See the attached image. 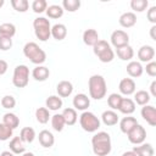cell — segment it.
<instances>
[{
	"label": "cell",
	"instance_id": "21",
	"mask_svg": "<svg viewBox=\"0 0 156 156\" xmlns=\"http://www.w3.org/2000/svg\"><path fill=\"white\" fill-rule=\"evenodd\" d=\"M101 121H102V123L105 126L112 127V126H116L118 123L119 118H118V115L113 110H106L101 115Z\"/></svg>",
	"mask_w": 156,
	"mask_h": 156
},
{
	"label": "cell",
	"instance_id": "29",
	"mask_svg": "<svg viewBox=\"0 0 156 156\" xmlns=\"http://www.w3.org/2000/svg\"><path fill=\"white\" fill-rule=\"evenodd\" d=\"M116 54H117L119 60H122V61H130L133 58V56H134V50H133V48L130 45H126V46L116 49Z\"/></svg>",
	"mask_w": 156,
	"mask_h": 156
},
{
	"label": "cell",
	"instance_id": "43",
	"mask_svg": "<svg viewBox=\"0 0 156 156\" xmlns=\"http://www.w3.org/2000/svg\"><path fill=\"white\" fill-rule=\"evenodd\" d=\"M11 48H12V38H7V37L0 35V50L7 51Z\"/></svg>",
	"mask_w": 156,
	"mask_h": 156
},
{
	"label": "cell",
	"instance_id": "31",
	"mask_svg": "<svg viewBox=\"0 0 156 156\" xmlns=\"http://www.w3.org/2000/svg\"><path fill=\"white\" fill-rule=\"evenodd\" d=\"M20 139L23 143H27V144L33 143L34 139H35V130L32 127H24V128H22L21 132H20Z\"/></svg>",
	"mask_w": 156,
	"mask_h": 156
},
{
	"label": "cell",
	"instance_id": "9",
	"mask_svg": "<svg viewBox=\"0 0 156 156\" xmlns=\"http://www.w3.org/2000/svg\"><path fill=\"white\" fill-rule=\"evenodd\" d=\"M110 39H111V44L115 46V49L129 45V35L123 29H116L115 32H112Z\"/></svg>",
	"mask_w": 156,
	"mask_h": 156
},
{
	"label": "cell",
	"instance_id": "35",
	"mask_svg": "<svg viewBox=\"0 0 156 156\" xmlns=\"http://www.w3.org/2000/svg\"><path fill=\"white\" fill-rule=\"evenodd\" d=\"M65 119L62 117L61 113H55L54 116H51V127L56 132H62L65 128Z\"/></svg>",
	"mask_w": 156,
	"mask_h": 156
},
{
	"label": "cell",
	"instance_id": "10",
	"mask_svg": "<svg viewBox=\"0 0 156 156\" xmlns=\"http://www.w3.org/2000/svg\"><path fill=\"white\" fill-rule=\"evenodd\" d=\"M72 104H73V108L77 111H87V108L90 106V98L84 94V93H79V94H76L73 100H72Z\"/></svg>",
	"mask_w": 156,
	"mask_h": 156
},
{
	"label": "cell",
	"instance_id": "33",
	"mask_svg": "<svg viewBox=\"0 0 156 156\" xmlns=\"http://www.w3.org/2000/svg\"><path fill=\"white\" fill-rule=\"evenodd\" d=\"M35 118L40 124H46L49 122V119L51 118L50 111L46 107H38L35 110Z\"/></svg>",
	"mask_w": 156,
	"mask_h": 156
},
{
	"label": "cell",
	"instance_id": "7",
	"mask_svg": "<svg viewBox=\"0 0 156 156\" xmlns=\"http://www.w3.org/2000/svg\"><path fill=\"white\" fill-rule=\"evenodd\" d=\"M29 82V68L26 65H18L13 69L12 84L16 88H24Z\"/></svg>",
	"mask_w": 156,
	"mask_h": 156
},
{
	"label": "cell",
	"instance_id": "38",
	"mask_svg": "<svg viewBox=\"0 0 156 156\" xmlns=\"http://www.w3.org/2000/svg\"><path fill=\"white\" fill-rule=\"evenodd\" d=\"M11 6L13 7V10H16L17 12H26L29 9V2L27 0H11Z\"/></svg>",
	"mask_w": 156,
	"mask_h": 156
},
{
	"label": "cell",
	"instance_id": "22",
	"mask_svg": "<svg viewBox=\"0 0 156 156\" xmlns=\"http://www.w3.org/2000/svg\"><path fill=\"white\" fill-rule=\"evenodd\" d=\"M51 37L55 40H63L67 37V27L63 23H55L51 26Z\"/></svg>",
	"mask_w": 156,
	"mask_h": 156
},
{
	"label": "cell",
	"instance_id": "30",
	"mask_svg": "<svg viewBox=\"0 0 156 156\" xmlns=\"http://www.w3.org/2000/svg\"><path fill=\"white\" fill-rule=\"evenodd\" d=\"M151 96L149 94V91L146 90H138L134 93V102L138 104L139 106H145V105H149V101H150Z\"/></svg>",
	"mask_w": 156,
	"mask_h": 156
},
{
	"label": "cell",
	"instance_id": "4",
	"mask_svg": "<svg viewBox=\"0 0 156 156\" xmlns=\"http://www.w3.org/2000/svg\"><path fill=\"white\" fill-rule=\"evenodd\" d=\"M93 51L102 63H108L115 58V52L111 45L104 39H99V41L93 46Z\"/></svg>",
	"mask_w": 156,
	"mask_h": 156
},
{
	"label": "cell",
	"instance_id": "46",
	"mask_svg": "<svg viewBox=\"0 0 156 156\" xmlns=\"http://www.w3.org/2000/svg\"><path fill=\"white\" fill-rule=\"evenodd\" d=\"M7 68H9V65L5 60H0V76L5 74L7 72Z\"/></svg>",
	"mask_w": 156,
	"mask_h": 156
},
{
	"label": "cell",
	"instance_id": "24",
	"mask_svg": "<svg viewBox=\"0 0 156 156\" xmlns=\"http://www.w3.org/2000/svg\"><path fill=\"white\" fill-rule=\"evenodd\" d=\"M63 105L62 99L58 95H50L45 100V107L49 111H58Z\"/></svg>",
	"mask_w": 156,
	"mask_h": 156
},
{
	"label": "cell",
	"instance_id": "37",
	"mask_svg": "<svg viewBox=\"0 0 156 156\" xmlns=\"http://www.w3.org/2000/svg\"><path fill=\"white\" fill-rule=\"evenodd\" d=\"M61 6L63 11L66 10L68 12H76L80 7V0H63Z\"/></svg>",
	"mask_w": 156,
	"mask_h": 156
},
{
	"label": "cell",
	"instance_id": "28",
	"mask_svg": "<svg viewBox=\"0 0 156 156\" xmlns=\"http://www.w3.org/2000/svg\"><path fill=\"white\" fill-rule=\"evenodd\" d=\"M2 123L13 130V129H16L20 126V118L13 112H6L2 116Z\"/></svg>",
	"mask_w": 156,
	"mask_h": 156
},
{
	"label": "cell",
	"instance_id": "3",
	"mask_svg": "<svg viewBox=\"0 0 156 156\" xmlns=\"http://www.w3.org/2000/svg\"><path fill=\"white\" fill-rule=\"evenodd\" d=\"M23 55L37 66H40L46 61V52L34 41H28L24 44Z\"/></svg>",
	"mask_w": 156,
	"mask_h": 156
},
{
	"label": "cell",
	"instance_id": "25",
	"mask_svg": "<svg viewBox=\"0 0 156 156\" xmlns=\"http://www.w3.org/2000/svg\"><path fill=\"white\" fill-rule=\"evenodd\" d=\"M9 147H10V151L13 152L15 155H22L23 152H26L24 143L20 139V136H13V138L10 140Z\"/></svg>",
	"mask_w": 156,
	"mask_h": 156
},
{
	"label": "cell",
	"instance_id": "6",
	"mask_svg": "<svg viewBox=\"0 0 156 156\" xmlns=\"http://www.w3.org/2000/svg\"><path fill=\"white\" fill-rule=\"evenodd\" d=\"M79 124L83 130H85L88 133H95L100 128L101 122L98 118V116H95L93 112L83 111L82 115L79 116Z\"/></svg>",
	"mask_w": 156,
	"mask_h": 156
},
{
	"label": "cell",
	"instance_id": "48",
	"mask_svg": "<svg viewBox=\"0 0 156 156\" xmlns=\"http://www.w3.org/2000/svg\"><path fill=\"white\" fill-rule=\"evenodd\" d=\"M155 32H156V24H152V27L150 28V37H151L152 40H156V34H155Z\"/></svg>",
	"mask_w": 156,
	"mask_h": 156
},
{
	"label": "cell",
	"instance_id": "42",
	"mask_svg": "<svg viewBox=\"0 0 156 156\" xmlns=\"http://www.w3.org/2000/svg\"><path fill=\"white\" fill-rule=\"evenodd\" d=\"M1 106L6 110H11L16 106V99L12 96V95H5L1 98V101H0Z\"/></svg>",
	"mask_w": 156,
	"mask_h": 156
},
{
	"label": "cell",
	"instance_id": "2",
	"mask_svg": "<svg viewBox=\"0 0 156 156\" xmlns=\"http://www.w3.org/2000/svg\"><path fill=\"white\" fill-rule=\"evenodd\" d=\"M89 96L94 100H101L106 96L107 84L101 74H93L88 80Z\"/></svg>",
	"mask_w": 156,
	"mask_h": 156
},
{
	"label": "cell",
	"instance_id": "27",
	"mask_svg": "<svg viewBox=\"0 0 156 156\" xmlns=\"http://www.w3.org/2000/svg\"><path fill=\"white\" fill-rule=\"evenodd\" d=\"M133 151L136 154V156H154V147L149 143H143L140 145H135L133 147Z\"/></svg>",
	"mask_w": 156,
	"mask_h": 156
},
{
	"label": "cell",
	"instance_id": "47",
	"mask_svg": "<svg viewBox=\"0 0 156 156\" xmlns=\"http://www.w3.org/2000/svg\"><path fill=\"white\" fill-rule=\"evenodd\" d=\"M151 96H156V80H152L150 84V93Z\"/></svg>",
	"mask_w": 156,
	"mask_h": 156
},
{
	"label": "cell",
	"instance_id": "15",
	"mask_svg": "<svg viewBox=\"0 0 156 156\" xmlns=\"http://www.w3.org/2000/svg\"><path fill=\"white\" fill-rule=\"evenodd\" d=\"M82 39H83V43L88 46H94L98 41H99V33L96 29L94 28H89V29H85L83 32V35H82Z\"/></svg>",
	"mask_w": 156,
	"mask_h": 156
},
{
	"label": "cell",
	"instance_id": "13",
	"mask_svg": "<svg viewBox=\"0 0 156 156\" xmlns=\"http://www.w3.org/2000/svg\"><path fill=\"white\" fill-rule=\"evenodd\" d=\"M155 57V49L151 45H143L138 50V58L140 62H150L154 61Z\"/></svg>",
	"mask_w": 156,
	"mask_h": 156
},
{
	"label": "cell",
	"instance_id": "51",
	"mask_svg": "<svg viewBox=\"0 0 156 156\" xmlns=\"http://www.w3.org/2000/svg\"><path fill=\"white\" fill-rule=\"evenodd\" d=\"M22 156H34V154H33V152H30V151H26V152H23V154H22Z\"/></svg>",
	"mask_w": 156,
	"mask_h": 156
},
{
	"label": "cell",
	"instance_id": "52",
	"mask_svg": "<svg viewBox=\"0 0 156 156\" xmlns=\"http://www.w3.org/2000/svg\"><path fill=\"white\" fill-rule=\"evenodd\" d=\"M4 4H5V1H4V0H0V7H2Z\"/></svg>",
	"mask_w": 156,
	"mask_h": 156
},
{
	"label": "cell",
	"instance_id": "12",
	"mask_svg": "<svg viewBox=\"0 0 156 156\" xmlns=\"http://www.w3.org/2000/svg\"><path fill=\"white\" fill-rule=\"evenodd\" d=\"M118 89H119V93L122 95L129 96V95L135 93L136 85H135V82L133 78H123L118 84Z\"/></svg>",
	"mask_w": 156,
	"mask_h": 156
},
{
	"label": "cell",
	"instance_id": "41",
	"mask_svg": "<svg viewBox=\"0 0 156 156\" xmlns=\"http://www.w3.org/2000/svg\"><path fill=\"white\" fill-rule=\"evenodd\" d=\"M12 135H13V130L7 126H5L2 122H0V141L9 140Z\"/></svg>",
	"mask_w": 156,
	"mask_h": 156
},
{
	"label": "cell",
	"instance_id": "50",
	"mask_svg": "<svg viewBox=\"0 0 156 156\" xmlns=\"http://www.w3.org/2000/svg\"><path fill=\"white\" fill-rule=\"evenodd\" d=\"M122 156H136V154L133 151V150H129V151H126L122 154Z\"/></svg>",
	"mask_w": 156,
	"mask_h": 156
},
{
	"label": "cell",
	"instance_id": "16",
	"mask_svg": "<svg viewBox=\"0 0 156 156\" xmlns=\"http://www.w3.org/2000/svg\"><path fill=\"white\" fill-rule=\"evenodd\" d=\"M118 23L123 27V28H132L133 26H135L136 23V15L132 11L124 12L119 16L118 18Z\"/></svg>",
	"mask_w": 156,
	"mask_h": 156
},
{
	"label": "cell",
	"instance_id": "1",
	"mask_svg": "<svg viewBox=\"0 0 156 156\" xmlns=\"http://www.w3.org/2000/svg\"><path fill=\"white\" fill-rule=\"evenodd\" d=\"M91 146L96 156H107L112 150L110 134L106 132H96L91 138Z\"/></svg>",
	"mask_w": 156,
	"mask_h": 156
},
{
	"label": "cell",
	"instance_id": "36",
	"mask_svg": "<svg viewBox=\"0 0 156 156\" xmlns=\"http://www.w3.org/2000/svg\"><path fill=\"white\" fill-rule=\"evenodd\" d=\"M122 95L121 94H117V93H112L107 96V105L111 110H118L119 107V104H121V100H122Z\"/></svg>",
	"mask_w": 156,
	"mask_h": 156
},
{
	"label": "cell",
	"instance_id": "40",
	"mask_svg": "<svg viewBox=\"0 0 156 156\" xmlns=\"http://www.w3.org/2000/svg\"><path fill=\"white\" fill-rule=\"evenodd\" d=\"M30 7H32L33 12H35V13H43L48 9V2L45 0H34L32 2Z\"/></svg>",
	"mask_w": 156,
	"mask_h": 156
},
{
	"label": "cell",
	"instance_id": "8",
	"mask_svg": "<svg viewBox=\"0 0 156 156\" xmlns=\"http://www.w3.org/2000/svg\"><path fill=\"white\" fill-rule=\"evenodd\" d=\"M127 136H128L129 143H132L134 145H140L146 139V130H145V128L143 126H140L138 123L130 132L127 133Z\"/></svg>",
	"mask_w": 156,
	"mask_h": 156
},
{
	"label": "cell",
	"instance_id": "44",
	"mask_svg": "<svg viewBox=\"0 0 156 156\" xmlns=\"http://www.w3.org/2000/svg\"><path fill=\"white\" fill-rule=\"evenodd\" d=\"M146 71V74L150 77H156V62L155 61H150L146 63V67L144 68Z\"/></svg>",
	"mask_w": 156,
	"mask_h": 156
},
{
	"label": "cell",
	"instance_id": "26",
	"mask_svg": "<svg viewBox=\"0 0 156 156\" xmlns=\"http://www.w3.org/2000/svg\"><path fill=\"white\" fill-rule=\"evenodd\" d=\"M62 117L65 119V124L66 126H73L76 124L77 119H78V113L73 107H67L62 111Z\"/></svg>",
	"mask_w": 156,
	"mask_h": 156
},
{
	"label": "cell",
	"instance_id": "32",
	"mask_svg": "<svg viewBox=\"0 0 156 156\" xmlns=\"http://www.w3.org/2000/svg\"><path fill=\"white\" fill-rule=\"evenodd\" d=\"M46 16L49 18H52V20H57V18H61L63 16V9L61 5H49L48 9H46Z\"/></svg>",
	"mask_w": 156,
	"mask_h": 156
},
{
	"label": "cell",
	"instance_id": "17",
	"mask_svg": "<svg viewBox=\"0 0 156 156\" xmlns=\"http://www.w3.org/2000/svg\"><path fill=\"white\" fill-rule=\"evenodd\" d=\"M50 76V69L46 66H35L32 71V77L37 80V82H45Z\"/></svg>",
	"mask_w": 156,
	"mask_h": 156
},
{
	"label": "cell",
	"instance_id": "49",
	"mask_svg": "<svg viewBox=\"0 0 156 156\" xmlns=\"http://www.w3.org/2000/svg\"><path fill=\"white\" fill-rule=\"evenodd\" d=\"M0 156H15V154L11 152L10 150H5V151H2V152L0 154Z\"/></svg>",
	"mask_w": 156,
	"mask_h": 156
},
{
	"label": "cell",
	"instance_id": "45",
	"mask_svg": "<svg viewBox=\"0 0 156 156\" xmlns=\"http://www.w3.org/2000/svg\"><path fill=\"white\" fill-rule=\"evenodd\" d=\"M146 17H147L149 22H151L152 24H156V6H151V7L147 10Z\"/></svg>",
	"mask_w": 156,
	"mask_h": 156
},
{
	"label": "cell",
	"instance_id": "5",
	"mask_svg": "<svg viewBox=\"0 0 156 156\" xmlns=\"http://www.w3.org/2000/svg\"><path fill=\"white\" fill-rule=\"evenodd\" d=\"M34 34L40 41H46L51 37V24L46 17H37L33 21Z\"/></svg>",
	"mask_w": 156,
	"mask_h": 156
},
{
	"label": "cell",
	"instance_id": "34",
	"mask_svg": "<svg viewBox=\"0 0 156 156\" xmlns=\"http://www.w3.org/2000/svg\"><path fill=\"white\" fill-rule=\"evenodd\" d=\"M16 34V26L10 22H5L0 24V35L7 37V38H13Z\"/></svg>",
	"mask_w": 156,
	"mask_h": 156
},
{
	"label": "cell",
	"instance_id": "39",
	"mask_svg": "<svg viewBox=\"0 0 156 156\" xmlns=\"http://www.w3.org/2000/svg\"><path fill=\"white\" fill-rule=\"evenodd\" d=\"M149 1L147 0H132L130 1V9L135 12H143L147 9Z\"/></svg>",
	"mask_w": 156,
	"mask_h": 156
},
{
	"label": "cell",
	"instance_id": "23",
	"mask_svg": "<svg viewBox=\"0 0 156 156\" xmlns=\"http://www.w3.org/2000/svg\"><path fill=\"white\" fill-rule=\"evenodd\" d=\"M126 69H127V73L132 78H138L144 72V67L141 66V63L139 61H129V63L127 65Z\"/></svg>",
	"mask_w": 156,
	"mask_h": 156
},
{
	"label": "cell",
	"instance_id": "18",
	"mask_svg": "<svg viewBox=\"0 0 156 156\" xmlns=\"http://www.w3.org/2000/svg\"><path fill=\"white\" fill-rule=\"evenodd\" d=\"M56 91L60 98H68L73 93V84L69 80H61L56 85Z\"/></svg>",
	"mask_w": 156,
	"mask_h": 156
},
{
	"label": "cell",
	"instance_id": "19",
	"mask_svg": "<svg viewBox=\"0 0 156 156\" xmlns=\"http://www.w3.org/2000/svg\"><path fill=\"white\" fill-rule=\"evenodd\" d=\"M118 111L126 116H130L135 111V102L130 98H122Z\"/></svg>",
	"mask_w": 156,
	"mask_h": 156
},
{
	"label": "cell",
	"instance_id": "14",
	"mask_svg": "<svg viewBox=\"0 0 156 156\" xmlns=\"http://www.w3.org/2000/svg\"><path fill=\"white\" fill-rule=\"evenodd\" d=\"M38 140H39V144L45 147V149H50L54 144H55V136L54 134L48 130V129H43L39 132V135H38Z\"/></svg>",
	"mask_w": 156,
	"mask_h": 156
},
{
	"label": "cell",
	"instance_id": "11",
	"mask_svg": "<svg viewBox=\"0 0 156 156\" xmlns=\"http://www.w3.org/2000/svg\"><path fill=\"white\" fill-rule=\"evenodd\" d=\"M140 115L143 117L144 121H146L147 124H150L151 127L156 126V108L152 105H145L141 107Z\"/></svg>",
	"mask_w": 156,
	"mask_h": 156
},
{
	"label": "cell",
	"instance_id": "20",
	"mask_svg": "<svg viewBox=\"0 0 156 156\" xmlns=\"http://www.w3.org/2000/svg\"><path fill=\"white\" fill-rule=\"evenodd\" d=\"M118 122H119V129H121V132L124 133V134H127L128 132H130V130L138 124L136 118L133 117V116H126V117H123V118H122L121 121H118Z\"/></svg>",
	"mask_w": 156,
	"mask_h": 156
}]
</instances>
